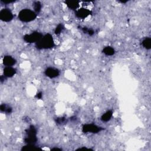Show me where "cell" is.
<instances>
[{
  "mask_svg": "<svg viewBox=\"0 0 151 151\" xmlns=\"http://www.w3.org/2000/svg\"><path fill=\"white\" fill-rule=\"evenodd\" d=\"M91 5H93L91 2L81 1L80 7L75 11L76 17L81 19H84L91 15L92 14Z\"/></svg>",
  "mask_w": 151,
  "mask_h": 151,
  "instance_id": "1",
  "label": "cell"
},
{
  "mask_svg": "<svg viewBox=\"0 0 151 151\" xmlns=\"http://www.w3.org/2000/svg\"><path fill=\"white\" fill-rule=\"evenodd\" d=\"M55 45L53 37L50 34L44 35L35 44L36 47L39 50H47L52 48Z\"/></svg>",
  "mask_w": 151,
  "mask_h": 151,
  "instance_id": "2",
  "label": "cell"
},
{
  "mask_svg": "<svg viewBox=\"0 0 151 151\" xmlns=\"http://www.w3.org/2000/svg\"><path fill=\"white\" fill-rule=\"evenodd\" d=\"M37 17V14L33 10L28 8L21 9L18 15V19L24 22H29L34 21Z\"/></svg>",
  "mask_w": 151,
  "mask_h": 151,
  "instance_id": "3",
  "label": "cell"
},
{
  "mask_svg": "<svg viewBox=\"0 0 151 151\" xmlns=\"http://www.w3.org/2000/svg\"><path fill=\"white\" fill-rule=\"evenodd\" d=\"M25 137L24 142L28 145H34L37 140V130L32 125L30 126L27 129L25 130Z\"/></svg>",
  "mask_w": 151,
  "mask_h": 151,
  "instance_id": "4",
  "label": "cell"
},
{
  "mask_svg": "<svg viewBox=\"0 0 151 151\" xmlns=\"http://www.w3.org/2000/svg\"><path fill=\"white\" fill-rule=\"evenodd\" d=\"M43 35L38 31H34L31 34H27L24 35L23 39L25 42L28 44H36L42 38Z\"/></svg>",
  "mask_w": 151,
  "mask_h": 151,
  "instance_id": "5",
  "label": "cell"
},
{
  "mask_svg": "<svg viewBox=\"0 0 151 151\" xmlns=\"http://www.w3.org/2000/svg\"><path fill=\"white\" fill-rule=\"evenodd\" d=\"M103 130L104 128L93 123L85 124L82 127V131L84 133H97Z\"/></svg>",
  "mask_w": 151,
  "mask_h": 151,
  "instance_id": "6",
  "label": "cell"
},
{
  "mask_svg": "<svg viewBox=\"0 0 151 151\" xmlns=\"http://www.w3.org/2000/svg\"><path fill=\"white\" fill-rule=\"evenodd\" d=\"M14 18V14L8 8L2 9L0 11V19L4 22H9Z\"/></svg>",
  "mask_w": 151,
  "mask_h": 151,
  "instance_id": "7",
  "label": "cell"
},
{
  "mask_svg": "<svg viewBox=\"0 0 151 151\" xmlns=\"http://www.w3.org/2000/svg\"><path fill=\"white\" fill-rule=\"evenodd\" d=\"M44 73L47 77L50 78H54L60 75V71L57 68L49 67L45 69Z\"/></svg>",
  "mask_w": 151,
  "mask_h": 151,
  "instance_id": "8",
  "label": "cell"
},
{
  "mask_svg": "<svg viewBox=\"0 0 151 151\" xmlns=\"http://www.w3.org/2000/svg\"><path fill=\"white\" fill-rule=\"evenodd\" d=\"M17 63L16 60L11 55H5L2 59V63L5 67H12Z\"/></svg>",
  "mask_w": 151,
  "mask_h": 151,
  "instance_id": "9",
  "label": "cell"
},
{
  "mask_svg": "<svg viewBox=\"0 0 151 151\" xmlns=\"http://www.w3.org/2000/svg\"><path fill=\"white\" fill-rule=\"evenodd\" d=\"M17 73V70L13 67H5L3 70V75L6 78L12 77Z\"/></svg>",
  "mask_w": 151,
  "mask_h": 151,
  "instance_id": "10",
  "label": "cell"
},
{
  "mask_svg": "<svg viewBox=\"0 0 151 151\" xmlns=\"http://www.w3.org/2000/svg\"><path fill=\"white\" fill-rule=\"evenodd\" d=\"M65 4L66 6L70 9L76 11L80 6V1H65Z\"/></svg>",
  "mask_w": 151,
  "mask_h": 151,
  "instance_id": "11",
  "label": "cell"
},
{
  "mask_svg": "<svg viewBox=\"0 0 151 151\" xmlns=\"http://www.w3.org/2000/svg\"><path fill=\"white\" fill-rule=\"evenodd\" d=\"M113 116V111L111 110H107L101 116V120L103 122H107L111 119Z\"/></svg>",
  "mask_w": 151,
  "mask_h": 151,
  "instance_id": "12",
  "label": "cell"
},
{
  "mask_svg": "<svg viewBox=\"0 0 151 151\" xmlns=\"http://www.w3.org/2000/svg\"><path fill=\"white\" fill-rule=\"evenodd\" d=\"M102 52H103V54H104L107 56L113 55L115 54V52H116L114 48L113 47H111V46H106V47H105L103 49Z\"/></svg>",
  "mask_w": 151,
  "mask_h": 151,
  "instance_id": "13",
  "label": "cell"
},
{
  "mask_svg": "<svg viewBox=\"0 0 151 151\" xmlns=\"http://www.w3.org/2000/svg\"><path fill=\"white\" fill-rule=\"evenodd\" d=\"M0 110H1V112L5 113L6 114H10L12 111V107L9 105H8L7 104H5V103L2 104L1 105Z\"/></svg>",
  "mask_w": 151,
  "mask_h": 151,
  "instance_id": "14",
  "label": "cell"
},
{
  "mask_svg": "<svg viewBox=\"0 0 151 151\" xmlns=\"http://www.w3.org/2000/svg\"><path fill=\"white\" fill-rule=\"evenodd\" d=\"M142 46L146 50L150 49L151 47V39L149 37L145 38L142 41Z\"/></svg>",
  "mask_w": 151,
  "mask_h": 151,
  "instance_id": "15",
  "label": "cell"
},
{
  "mask_svg": "<svg viewBox=\"0 0 151 151\" xmlns=\"http://www.w3.org/2000/svg\"><path fill=\"white\" fill-rule=\"evenodd\" d=\"M41 4L39 1H35L33 3V8L34 11L37 13H39L41 9Z\"/></svg>",
  "mask_w": 151,
  "mask_h": 151,
  "instance_id": "16",
  "label": "cell"
},
{
  "mask_svg": "<svg viewBox=\"0 0 151 151\" xmlns=\"http://www.w3.org/2000/svg\"><path fill=\"white\" fill-rule=\"evenodd\" d=\"M64 29V27L63 26V24H58L56 28H55V30H54V33L56 34V35H59L61 33V32L63 31V29Z\"/></svg>",
  "mask_w": 151,
  "mask_h": 151,
  "instance_id": "17",
  "label": "cell"
},
{
  "mask_svg": "<svg viewBox=\"0 0 151 151\" xmlns=\"http://www.w3.org/2000/svg\"><path fill=\"white\" fill-rule=\"evenodd\" d=\"M82 30L85 33V34H88V35H93L94 34V31L93 29H90L88 28H86V27H84L82 28Z\"/></svg>",
  "mask_w": 151,
  "mask_h": 151,
  "instance_id": "18",
  "label": "cell"
},
{
  "mask_svg": "<svg viewBox=\"0 0 151 151\" xmlns=\"http://www.w3.org/2000/svg\"><path fill=\"white\" fill-rule=\"evenodd\" d=\"M67 122V119L66 118L64 117H58L56 119V123L58 124H63Z\"/></svg>",
  "mask_w": 151,
  "mask_h": 151,
  "instance_id": "19",
  "label": "cell"
},
{
  "mask_svg": "<svg viewBox=\"0 0 151 151\" xmlns=\"http://www.w3.org/2000/svg\"><path fill=\"white\" fill-rule=\"evenodd\" d=\"M42 97V92H38L36 95H35V97H37L38 99H41Z\"/></svg>",
  "mask_w": 151,
  "mask_h": 151,
  "instance_id": "20",
  "label": "cell"
}]
</instances>
